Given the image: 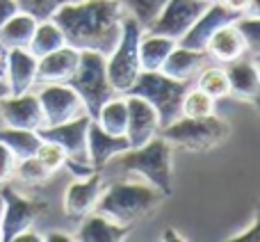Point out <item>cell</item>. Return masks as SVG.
Returning <instances> with one entry per match:
<instances>
[{
  "instance_id": "obj_1",
  "label": "cell",
  "mask_w": 260,
  "mask_h": 242,
  "mask_svg": "<svg viewBox=\"0 0 260 242\" xmlns=\"http://www.w3.org/2000/svg\"><path fill=\"white\" fill-rule=\"evenodd\" d=\"M121 0H73L53 14L67 46L110 55L121 37Z\"/></svg>"
},
{
  "instance_id": "obj_2",
  "label": "cell",
  "mask_w": 260,
  "mask_h": 242,
  "mask_svg": "<svg viewBox=\"0 0 260 242\" xmlns=\"http://www.w3.org/2000/svg\"><path fill=\"white\" fill-rule=\"evenodd\" d=\"M165 194L157 188L148 185L146 180H130L121 178L105 185L96 201V213L105 215L108 220L130 229L133 224L146 220L165 203Z\"/></svg>"
},
{
  "instance_id": "obj_3",
  "label": "cell",
  "mask_w": 260,
  "mask_h": 242,
  "mask_svg": "<svg viewBox=\"0 0 260 242\" xmlns=\"http://www.w3.org/2000/svg\"><path fill=\"white\" fill-rule=\"evenodd\" d=\"M112 162L126 174H137L148 185L160 190L165 197L174 194V146L160 135L142 146L126 148L117 158H112Z\"/></svg>"
},
{
  "instance_id": "obj_4",
  "label": "cell",
  "mask_w": 260,
  "mask_h": 242,
  "mask_svg": "<svg viewBox=\"0 0 260 242\" xmlns=\"http://www.w3.org/2000/svg\"><path fill=\"white\" fill-rule=\"evenodd\" d=\"M189 85L192 82L174 80L162 71H139L137 80L133 82V87L126 94L139 96V99L146 101L157 112L160 128H165L180 117V101H183V94L187 92Z\"/></svg>"
},
{
  "instance_id": "obj_5",
  "label": "cell",
  "mask_w": 260,
  "mask_h": 242,
  "mask_svg": "<svg viewBox=\"0 0 260 242\" xmlns=\"http://www.w3.org/2000/svg\"><path fill=\"white\" fill-rule=\"evenodd\" d=\"M157 135L165 137L171 146L187 148L192 153H206L229 139L231 126L229 121L217 117V114H210V117H203V119L178 117L174 124L160 128Z\"/></svg>"
},
{
  "instance_id": "obj_6",
  "label": "cell",
  "mask_w": 260,
  "mask_h": 242,
  "mask_svg": "<svg viewBox=\"0 0 260 242\" xmlns=\"http://www.w3.org/2000/svg\"><path fill=\"white\" fill-rule=\"evenodd\" d=\"M142 25L135 21L130 14H123L121 21V37H119L117 46L112 48V53L105 55V71H108V80L114 87L117 94H126L133 87V82L137 80L139 71V37H142Z\"/></svg>"
},
{
  "instance_id": "obj_7",
  "label": "cell",
  "mask_w": 260,
  "mask_h": 242,
  "mask_svg": "<svg viewBox=\"0 0 260 242\" xmlns=\"http://www.w3.org/2000/svg\"><path fill=\"white\" fill-rule=\"evenodd\" d=\"M69 85L76 89L80 101L85 103L87 114L91 119L96 117L99 108L108 99H112L117 92L110 85L108 71H105V55L94 53V50H80V64L76 73L69 78Z\"/></svg>"
},
{
  "instance_id": "obj_8",
  "label": "cell",
  "mask_w": 260,
  "mask_h": 242,
  "mask_svg": "<svg viewBox=\"0 0 260 242\" xmlns=\"http://www.w3.org/2000/svg\"><path fill=\"white\" fill-rule=\"evenodd\" d=\"M0 199H3V215H0V242H14L21 231L35 226L37 217L48 208V203L37 197H27L12 188L0 185Z\"/></svg>"
},
{
  "instance_id": "obj_9",
  "label": "cell",
  "mask_w": 260,
  "mask_h": 242,
  "mask_svg": "<svg viewBox=\"0 0 260 242\" xmlns=\"http://www.w3.org/2000/svg\"><path fill=\"white\" fill-rule=\"evenodd\" d=\"M37 99L44 112V126H57L87 114L85 103L69 82H46L37 92Z\"/></svg>"
},
{
  "instance_id": "obj_10",
  "label": "cell",
  "mask_w": 260,
  "mask_h": 242,
  "mask_svg": "<svg viewBox=\"0 0 260 242\" xmlns=\"http://www.w3.org/2000/svg\"><path fill=\"white\" fill-rule=\"evenodd\" d=\"M206 7H208L206 0H167V5L162 7V12L157 14V18L146 32L178 41L192 27V23L201 16Z\"/></svg>"
},
{
  "instance_id": "obj_11",
  "label": "cell",
  "mask_w": 260,
  "mask_h": 242,
  "mask_svg": "<svg viewBox=\"0 0 260 242\" xmlns=\"http://www.w3.org/2000/svg\"><path fill=\"white\" fill-rule=\"evenodd\" d=\"M89 121H91L89 114H82V117L64 121V124L57 126H41L37 133H39L41 139L57 142L67 151V158L89 162V156H87V128H89Z\"/></svg>"
},
{
  "instance_id": "obj_12",
  "label": "cell",
  "mask_w": 260,
  "mask_h": 242,
  "mask_svg": "<svg viewBox=\"0 0 260 242\" xmlns=\"http://www.w3.org/2000/svg\"><path fill=\"white\" fill-rule=\"evenodd\" d=\"M105 188V178L101 174V169L91 171L85 178H76L64 192V215L73 222H80L85 215H89L96 208L101 192Z\"/></svg>"
},
{
  "instance_id": "obj_13",
  "label": "cell",
  "mask_w": 260,
  "mask_h": 242,
  "mask_svg": "<svg viewBox=\"0 0 260 242\" xmlns=\"http://www.w3.org/2000/svg\"><path fill=\"white\" fill-rule=\"evenodd\" d=\"M240 14L233 12V9L224 7L219 3H208V7L203 9V14L192 23L187 32L180 37L176 44L178 46H185V48H197V50H206V44L212 35H215L219 27L229 25V23H235L238 21Z\"/></svg>"
},
{
  "instance_id": "obj_14",
  "label": "cell",
  "mask_w": 260,
  "mask_h": 242,
  "mask_svg": "<svg viewBox=\"0 0 260 242\" xmlns=\"http://www.w3.org/2000/svg\"><path fill=\"white\" fill-rule=\"evenodd\" d=\"M0 117L5 126L25 130H39L44 126V112L37 94L23 92V94H7L0 99Z\"/></svg>"
},
{
  "instance_id": "obj_15",
  "label": "cell",
  "mask_w": 260,
  "mask_h": 242,
  "mask_svg": "<svg viewBox=\"0 0 260 242\" xmlns=\"http://www.w3.org/2000/svg\"><path fill=\"white\" fill-rule=\"evenodd\" d=\"M126 105H128V121H126V133L123 135H126L130 148L151 142L160 133L157 112L144 99L133 94H126Z\"/></svg>"
},
{
  "instance_id": "obj_16",
  "label": "cell",
  "mask_w": 260,
  "mask_h": 242,
  "mask_svg": "<svg viewBox=\"0 0 260 242\" xmlns=\"http://www.w3.org/2000/svg\"><path fill=\"white\" fill-rule=\"evenodd\" d=\"M226 76H229L231 96L247 103H256L260 94V73H258V59L242 55L240 59L224 64Z\"/></svg>"
},
{
  "instance_id": "obj_17",
  "label": "cell",
  "mask_w": 260,
  "mask_h": 242,
  "mask_svg": "<svg viewBox=\"0 0 260 242\" xmlns=\"http://www.w3.org/2000/svg\"><path fill=\"white\" fill-rule=\"evenodd\" d=\"M126 148H130L126 135H110L94 119L89 121V128H87V156H89V165L94 169L108 167L112 162V158H117Z\"/></svg>"
},
{
  "instance_id": "obj_18",
  "label": "cell",
  "mask_w": 260,
  "mask_h": 242,
  "mask_svg": "<svg viewBox=\"0 0 260 242\" xmlns=\"http://www.w3.org/2000/svg\"><path fill=\"white\" fill-rule=\"evenodd\" d=\"M80 64V50L73 46H59L57 50L37 59V82H69Z\"/></svg>"
},
{
  "instance_id": "obj_19",
  "label": "cell",
  "mask_w": 260,
  "mask_h": 242,
  "mask_svg": "<svg viewBox=\"0 0 260 242\" xmlns=\"http://www.w3.org/2000/svg\"><path fill=\"white\" fill-rule=\"evenodd\" d=\"M210 55L206 50H197V48H185V46L176 44L171 48V53L167 55V59L162 62L160 71L165 76L174 78L180 82H194L197 73L201 71L206 64H210Z\"/></svg>"
},
{
  "instance_id": "obj_20",
  "label": "cell",
  "mask_w": 260,
  "mask_h": 242,
  "mask_svg": "<svg viewBox=\"0 0 260 242\" xmlns=\"http://www.w3.org/2000/svg\"><path fill=\"white\" fill-rule=\"evenodd\" d=\"M5 82L9 87V94H23V92H30L35 87L37 57L27 48H12L7 53Z\"/></svg>"
},
{
  "instance_id": "obj_21",
  "label": "cell",
  "mask_w": 260,
  "mask_h": 242,
  "mask_svg": "<svg viewBox=\"0 0 260 242\" xmlns=\"http://www.w3.org/2000/svg\"><path fill=\"white\" fill-rule=\"evenodd\" d=\"M206 53L210 55V59L217 64H229V62H233V59H240L242 55H247V46H244V39H242V35H240V30L235 27V23H229V25L219 27V30L208 39Z\"/></svg>"
},
{
  "instance_id": "obj_22",
  "label": "cell",
  "mask_w": 260,
  "mask_h": 242,
  "mask_svg": "<svg viewBox=\"0 0 260 242\" xmlns=\"http://www.w3.org/2000/svg\"><path fill=\"white\" fill-rule=\"evenodd\" d=\"M128 231L130 229H126V226L117 224V222L108 220L101 213L91 210L89 215H85L80 220V229L73 235H76V240H82V242H117V240L128 238Z\"/></svg>"
},
{
  "instance_id": "obj_23",
  "label": "cell",
  "mask_w": 260,
  "mask_h": 242,
  "mask_svg": "<svg viewBox=\"0 0 260 242\" xmlns=\"http://www.w3.org/2000/svg\"><path fill=\"white\" fill-rule=\"evenodd\" d=\"M176 46L174 39H167L162 35H153V32H142L139 37V67L142 71H160L162 62L167 59V55L171 53V48Z\"/></svg>"
},
{
  "instance_id": "obj_24",
  "label": "cell",
  "mask_w": 260,
  "mask_h": 242,
  "mask_svg": "<svg viewBox=\"0 0 260 242\" xmlns=\"http://www.w3.org/2000/svg\"><path fill=\"white\" fill-rule=\"evenodd\" d=\"M37 21L25 12H16L12 18L0 25V44L7 50L12 48H27L30 44V37L35 32Z\"/></svg>"
},
{
  "instance_id": "obj_25",
  "label": "cell",
  "mask_w": 260,
  "mask_h": 242,
  "mask_svg": "<svg viewBox=\"0 0 260 242\" xmlns=\"http://www.w3.org/2000/svg\"><path fill=\"white\" fill-rule=\"evenodd\" d=\"M94 121L110 135H123L126 133V121H128V105L126 94H114L99 108Z\"/></svg>"
},
{
  "instance_id": "obj_26",
  "label": "cell",
  "mask_w": 260,
  "mask_h": 242,
  "mask_svg": "<svg viewBox=\"0 0 260 242\" xmlns=\"http://www.w3.org/2000/svg\"><path fill=\"white\" fill-rule=\"evenodd\" d=\"M64 44H67V41H64V35L57 27V23H55L53 18H46V21H37L35 32H32V37H30V44H27V50L39 59V57H44V55L57 50L59 46H64Z\"/></svg>"
},
{
  "instance_id": "obj_27",
  "label": "cell",
  "mask_w": 260,
  "mask_h": 242,
  "mask_svg": "<svg viewBox=\"0 0 260 242\" xmlns=\"http://www.w3.org/2000/svg\"><path fill=\"white\" fill-rule=\"evenodd\" d=\"M0 144L14 153L16 160L30 158L37 153V146L41 144V137L37 130H25V128H12V126H3L0 128Z\"/></svg>"
},
{
  "instance_id": "obj_28",
  "label": "cell",
  "mask_w": 260,
  "mask_h": 242,
  "mask_svg": "<svg viewBox=\"0 0 260 242\" xmlns=\"http://www.w3.org/2000/svg\"><path fill=\"white\" fill-rule=\"evenodd\" d=\"M194 87H199L201 92H206L208 96H212L215 101L219 99H229L231 96V85H229V76H226L224 64L210 62L197 73L192 82Z\"/></svg>"
},
{
  "instance_id": "obj_29",
  "label": "cell",
  "mask_w": 260,
  "mask_h": 242,
  "mask_svg": "<svg viewBox=\"0 0 260 242\" xmlns=\"http://www.w3.org/2000/svg\"><path fill=\"white\" fill-rule=\"evenodd\" d=\"M215 103L217 101L212 96H208L199 87L189 85L187 92L183 94V101H180V117H187V119L210 117V114H215Z\"/></svg>"
},
{
  "instance_id": "obj_30",
  "label": "cell",
  "mask_w": 260,
  "mask_h": 242,
  "mask_svg": "<svg viewBox=\"0 0 260 242\" xmlns=\"http://www.w3.org/2000/svg\"><path fill=\"white\" fill-rule=\"evenodd\" d=\"M121 5L126 14H130L142 25V30H148L157 18V14L162 12V7L167 5V0H121Z\"/></svg>"
},
{
  "instance_id": "obj_31",
  "label": "cell",
  "mask_w": 260,
  "mask_h": 242,
  "mask_svg": "<svg viewBox=\"0 0 260 242\" xmlns=\"http://www.w3.org/2000/svg\"><path fill=\"white\" fill-rule=\"evenodd\" d=\"M50 176L53 174L37 160V156H30V158H23V160H16L12 178L23 185H39V183H46Z\"/></svg>"
},
{
  "instance_id": "obj_32",
  "label": "cell",
  "mask_w": 260,
  "mask_h": 242,
  "mask_svg": "<svg viewBox=\"0 0 260 242\" xmlns=\"http://www.w3.org/2000/svg\"><path fill=\"white\" fill-rule=\"evenodd\" d=\"M235 27L240 30L247 46V55L253 59H258L260 55V16H247V14H240Z\"/></svg>"
},
{
  "instance_id": "obj_33",
  "label": "cell",
  "mask_w": 260,
  "mask_h": 242,
  "mask_svg": "<svg viewBox=\"0 0 260 242\" xmlns=\"http://www.w3.org/2000/svg\"><path fill=\"white\" fill-rule=\"evenodd\" d=\"M14 3H16L18 12L30 14L35 21H46V18H53V14L62 5L73 3V0H14Z\"/></svg>"
},
{
  "instance_id": "obj_34",
  "label": "cell",
  "mask_w": 260,
  "mask_h": 242,
  "mask_svg": "<svg viewBox=\"0 0 260 242\" xmlns=\"http://www.w3.org/2000/svg\"><path fill=\"white\" fill-rule=\"evenodd\" d=\"M35 156L50 174L59 171L64 167V162H67V151H64L57 142H50V139H41V144L37 146Z\"/></svg>"
},
{
  "instance_id": "obj_35",
  "label": "cell",
  "mask_w": 260,
  "mask_h": 242,
  "mask_svg": "<svg viewBox=\"0 0 260 242\" xmlns=\"http://www.w3.org/2000/svg\"><path fill=\"white\" fill-rule=\"evenodd\" d=\"M14 167H16V158L5 144H0V185L9 183L14 176Z\"/></svg>"
},
{
  "instance_id": "obj_36",
  "label": "cell",
  "mask_w": 260,
  "mask_h": 242,
  "mask_svg": "<svg viewBox=\"0 0 260 242\" xmlns=\"http://www.w3.org/2000/svg\"><path fill=\"white\" fill-rule=\"evenodd\" d=\"M41 240H44V233H39L35 226H30V229L21 231V233L14 238V242H41Z\"/></svg>"
},
{
  "instance_id": "obj_37",
  "label": "cell",
  "mask_w": 260,
  "mask_h": 242,
  "mask_svg": "<svg viewBox=\"0 0 260 242\" xmlns=\"http://www.w3.org/2000/svg\"><path fill=\"white\" fill-rule=\"evenodd\" d=\"M16 12H18V7L14 0H0V25H3L7 18H12Z\"/></svg>"
},
{
  "instance_id": "obj_38",
  "label": "cell",
  "mask_w": 260,
  "mask_h": 242,
  "mask_svg": "<svg viewBox=\"0 0 260 242\" xmlns=\"http://www.w3.org/2000/svg\"><path fill=\"white\" fill-rule=\"evenodd\" d=\"M215 3L224 5V7L233 9V12H238V14H244V12H247V7H249V3H251V0H215Z\"/></svg>"
},
{
  "instance_id": "obj_39",
  "label": "cell",
  "mask_w": 260,
  "mask_h": 242,
  "mask_svg": "<svg viewBox=\"0 0 260 242\" xmlns=\"http://www.w3.org/2000/svg\"><path fill=\"white\" fill-rule=\"evenodd\" d=\"M44 240H48V242H71V240H76V235L64 233V231H53V233L44 235Z\"/></svg>"
},
{
  "instance_id": "obj_40",
  "label": "cell",
  "mask_w": 260,
  "mask_h": 242,
  "mask_svg": "<svg viewBox=\"0 0 260 242\" xmlns=\"http://www.w3.org/2000/svg\"><path fill=\"white\" fill-rule=\"evenodd\" d=\"M249 238H258V220H253V224L249 226V231H247V233H240V235H235L233 240H249Z\"/></svg>"
},
{
  "instance_id": "obj_41",
  "label": "cell",
  "mask_w": 260,
  "mask_h": 242,
  "mask_svg": "<svg viewBox=\"0 0 260 242\" xmlns=\"http://www.w3.org/2000/svg\"><path fill=\"white\" fill-rule=\"evenodd\" d=\"M7 53L9 50L0 44V80H5V69H7Z\"/></svg>"
},
{
  "instance_id": "obj_42",
  "label": "cell",
  "mask_w": 260,
  "mask_h": 242,
  "mask_svg": "<svg viewBox=\"0 0 260 242\" xmlns=\"http://www.w3.org/2000/svg\"><path fill=\"white\" fill-rule=\"evenodd\" d=\"M9 94V87H7V82L5 80H0V99H3V96H7Z\"/></svg>"
},
{
  "instance_id": "obj_43",
  "label": "cell",
  "mask_w": 260,
  "mask_h": 242,
  "mask_svg": "<svg viewBox=\"0 0 260 242\" xmlns=\"http://www.w3.org/2000/svg\"><path fill=\"white\" fill-rule=\"evenodd\" d=\"M0 215H3V199H0Z\"/></svg>"
},
{
  "instance_id": "obj_44",
  "label": "cell",
  "mask_w": 260,
  "mask_h": 242,
  "mask_svg": "<svg viewBox=\"0 0 260 242\" xmlns=\"http://www.w3.org/2000/svg\"><path fill=\"white\" fill-rule=\"evenodd\" d=\"M206 3H210V0H206Z\"/></svg>"
}]
</instances>
